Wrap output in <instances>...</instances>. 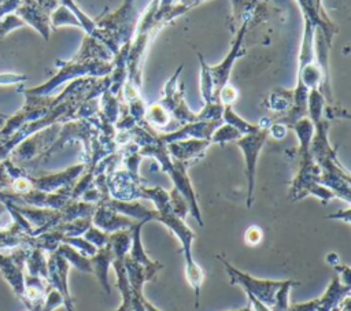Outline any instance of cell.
<instances>
[{
  "label": "cell",
  "mask_w": 351,
  "mask_h": 311,
  "mask_svg": "<svg viewBox=\"0 0 351 311\" xmlns=\"http://www.w3.org/2000/svg\"><path fill=\"white\" fill-rule=\"evenodd\" d=\"M330 311H339V308H337V306H335V307H333V308H332V310H330Z\"/></svg>",
  "instance_id": "28"
},
{
  "label": "cell",
  "mask_w": 351,
  "mask_h": 311,
  "mask_svg": "<svg viewBox=\"0 0 351 311\" xmlns=\"http://www.w3.org/2000/svg\"><path fill=\"white\" fill-rule=\"evenodd\" d=\"M261 126V125H259ZM269 136V126H261L256 132L244 134L236 144L244 153L245 158V175H247V207H251L254 200V188H255V171L259 152Z\"/></svg>",
  "instance_id": "4"
},
{
  "label": "cell",
  "mask_w": 351,
  "mask_h": 311,
  "mask_svg": "<svg viewBox=\"0 0 351 311\" xmlns=\"http://www.w3.org/2000/svg\"><path fill=\"white\" fill-rule=\"evenodd\" d=\"M51 23L53 27H59V26H63V25H74V26H78L80 27V23L77 21V18L73 15L71 11H69L66 7L60 5L59 8H56L52 14H51V18H49Z\"/></svg>",
  "instance_id": "17"
},
{
  "label": "cell",
  "mask_w": 351,
  "mask_h": 311,
  "mask_svg": "<svg viewBox=\"0 0 351 311\" xmlns=\"http://www.w3.org/2000/svg\"><path fill=\"white\" fill-rule=\"evenodd\" d=\"M293 285H298V282L292 281V279H285L282 281L281 286L277 289L276 296H274V306L270 308L271 311H287L288 310V296H289V290Z\"/></svg>",
  "instance_id": "15"
},
{
  "label": "cell",
  "mask_w": 351,
  "mask_h": 311,
  "mask_svg": "<svg viewBox=\"0 0 351 311\" xmlns=\"http://www.w3.org/2000/svg\"><path fill=\"white\" fill-rule=\"evenodd\" d=\"M262 238H263V233H262L261 227H258V226H250V227L247 229L245 234H244L245 242H247L248 245H251V247H255V245L261 244Z\"/></svg>",
  "instance_id": "22"
},
{
  "label": "cell",
  "mask_w": 351,
  "mask_h": 311,
  "mask_svg": "<svg viewBox=\"0 0 351 311\" xmlns=\"http://www.w3.org/2000/svg\"><path fill=\"white\" fill-rule=\"evenodd\" d=\"M222 119H223L228 125L236 127L243 136H244V134L254 133V132H256V130L261 127L259 125H252V123H248V122H245L244 119H241V118L233 111L232 105H223Z\"/></svg>",
  "instance_id": "12"
},
{
  "label": "cell",
  "mask_w": 351,
  "mask_h": 311,
  "mask_svg": "<svg viewBox=\"0 0 351 311\" xmlns=\"http://www.w3.org/2000/svg\"><path fill=\"white\" fill-rule=\"evenodd\" d=\"M26 23L16 14H7L0 18V37H4L7 33L16 27H22Z\"/></svg>",
  "instance_id": "19"
},
{
  "label": "cell",
  "mask_w": 351,
  "mask_h": 311,
  "mask_svg": "<svg viewBox=\"0 0 351 311\" xmlns=\"http://www.w3.org/2000/svg\"><path fill=\"white\" fill-rule=\"evenodd\" d=\"M26 79H27V77L23 74H15V73L0 74V85H12V84L23 82Z\"/></svg>",
  "instance_id": "23"
},
{
  "label": "cell",
  "mask_w": 351,
  "mask_h": 311,
  "mask_svg": "<svg viewBox=\"0 0 351 311\" xmlns=\"http://www.w3.org/2000/svg\"><path fill=\"white\" fill-rule=\"evenodd\" d=\"M230 311H252V308L248 306V307H244V308H237V310H230Z\"/></svg>",
  "instance_id": "27"
},
{
  "label": "cell",
  "mask_w": 351,
  "mask_h": 311,
  "mask_svg": "<svg viewBox=\"0 0 351 311\" xmlns=\"http://www.w3.org/2000/svg\"><path fill=\"white\" fill-rule=\"evenodd\" d=\"M144 116L148 119V122H149L152 126H155V127H158V129L165 127V126L169 123V121H170L169 112H167V111L165 110V107H162L159 103L149 105L148 110L145 111V115H144Z\"/></svg>",
  "instance_id": "14"
},
{
  "label": "cell",
  "mask_w": 351,
  "mask_h": 311,
  "mask_svg": "<svg viewBox=\"0 0 351 311\" xmlns=\"http://www.w3.org/2000/svg\"><path fill=\"white\" fill-rule=\"evenodd\" d=\"M62 3L63 7H66L69 11L73 12V15L77 18L80 27H82L89 36H95V30H97V25L89 18L86 16L77 5L73 0H59Z\"/></svg>",
  "instance_id": "13"
},
{
  "label": "cell",
  "mask_w": 351,
  "mask_h": 311,
  "mask_svg": "<svg viewBox=\"0 0 351 311\" xmlns=\"http://www.w3.org/2000/svg\"><path fill=\"white\" fill-rule=\"evenodd\" d=\"M211 144L210 140H197V138H188L173 141L167 144V149L176 160L188 162L189 159H196L204 149Z\"/></svg>",
  "instance_id": "9"
},
{
  "label": "cell",
  "mask_w": 351,
  "mask_h": 311,
  "mask_svg": "<svg viewBox=\"0 0 351 311\" xmlns=\"http://www.w3.org/2000/svg\"><path fill=\"white\" fill-rule=\"evenodd\" d=\"M237 99V90L232 85H225L218 93V101L222 105H232Z\"/></svg>",
  "instance_id": "21"
},
{
  "label": "cell",
  "mask_w": 351,
  "mask_h": 311,
  "mask_svg": "<svg viewBox=\"0 0 351 311\" xmlns=\"http://www.w3.org/2000/svg\"><path fill=\"white\" fill-rule=\"evenodd\" d=\"M143 199H148L154 201L156 216L155 219L165 223L180 240L182 245V252L185 256V274L189 285L195 290V307H199V297H200V288L204 279V273L202 267L193 260L192 255V242L195 240L193 232L185 225L184 219L177 216L170 206V197L166 190L162 188H144L143 189Z\"/></svg>",
  "instance_id": "1"
},
{
  "label": "cell",
  "mask_w": 351,
  "mask_h": 311,
  "mask_svg": "<svg viewBox=\"0 0 351 311\" xmlns=\"http://www.w3.org/2000/svg\"><path fill=\"white\" fill-rule=\"evenodd\" d=\"M217 260L221 262L230 278V284L240 285L247 295L254 296L256 300L263 303L266 307L271 308L274 306V296L277 289L281 286L282 281L274 279H261L255 278L247 273H243L233 267L228 260L223 259L222 255H215Z\"/></svg>",
  "instance_id": "3"
},
{
  "label": "cell",
  "mask_w": 351,
  "mask_h": 311,
  "mask_svg": "<svg viewBox=\"0 0 351 311\" xmlns=\"http://www.w3.org/2000/svg\"><path fill=\"white\" fill-rule=\"evenodd\" d=\"M93 42L95 41L92 38H85L84 45H82L80 53H77V56H74L69 62H58V63H60V64H58V66H60V70L55 77H52L49 81H47L45 84L36 86V88H30V89L19 88V92H22L23 95L48 96L56 86H59L64 81L73 79L75 77L88 75V74L104 75V74L110 73L112 70L111 64L100 63V62L93 63L90 60V56L93 53Z\"/></svg>",
  "instance_id": "2"
},
{
  "label": "cell",
  "mask_w": 351,
  "mask_h": 311,
  "mask_svg": "<svg viewBox=\"0 0 351 311\" xmlns=\"http://www.w3.org/2000/svg\"><path fill=\"white\" fill-rule=\"evenodd\" d=\"M89 260L92 264V273L96 274V277L100 281L101 286L104 288L106 293H110L111 289H110V282H108V270L114 260V253H112L110 244H107L103 248H99L96 251V253L89 258Z\"/></svg>",
  "instance_id": "10"
},
{
  "label": "cell",
  "mask_w": 351,
  "mask_h": 311,
  "mask_svg": "<svg viewBox=\"0 0 351 311\" xmlns=\"http://www.w3.org/2000/svg\"><path fill=\"white\" fill-rule=\"evenodd\" d=\"M69 262L59 255L56 251L51 253V258L48 259L47 269H48V281H51L52 286L60 292L64 300V306L67 311H75L74 310V303L69 292V285H67V274H69Z\"/></svg>",
  "instance_id": "5"
},
{
  "label": "cell",
  "mask_w": 351,
  "mask_h": 311,
  "mask_svg": "<svg viewBox=\"0 0 351 311\" xmlns=\"http://www.w3.org/2000/svg\"><path fill=\"white\" fill-rule=\"evenodd\" d=\"M62 304H64L63 296L60 295L59 290H56L55 288H51L47 292L45 297H44V301H43V306H41L40 311H52V310L58 308Z\"/></svg>",
  "instance_id": "20"
},
{
  "label": "cell",
  "mask_w": 351,
  "mask_h": 311,
  "mask_svg": "<svg viewBox=\"0 0 351 311\" xmlns=\"http://www.w3.org/2000/svg\"><path fill=\"white\" fill-rule=\"evenodd\" d=\"M92 222L96 227H99L107 233H114L118 230L130 229L138 221L114 211L104 203H99L92 215Z\"/></svg>",
  "instance_id": "7"
},
{
  "label": "cell",
  "mask_w": 351,
  "mask_h": 311,
  "mask_svg": "<svg viewBox=\"0 0 351 311\" xmlns=\"http://www.w3.org/2000/svg\"><path fill=\"white\" fill-rule=\"evenodd\" d=\"M56 252L59 255H62L69 262L70 266H74L78 270L85 271V273H92L90 260L86 256H84L82 253H80L77 249H74L73 247H70L67 244H62L56 248Z\"/></svg>",
  "instance_id": "11"
},
{
  "label": "cell",
  "mask_w": 351,
  "mask_h": 311,
  "mask_svg": "<svg viewBox=\"0 0 351 311\" xmlns=\"http://www.w3.org/2000/svg\"><path fill=\"white\" fill-rule=\"evenodd\" d=\"M8 119V115H5V114H1L0 112V126L4 123V121H7Z\"/></svg>",
  "instance_id": "26"
},
{
  "label": "cell",
  "mask_w": 351,
  "mask_h": 311,
  "mask_svg": "<svg viewBox=\"0 0 351 311\" xmlns=\"http://www.w3.org/2000/svg\"><path fill=\"white\" fill-rule=\"evenodd\" d=\"M245 25H243L233 47H232V51L229 52V55L223 59V62L219 64V66H215V67H210L206 64V69H207V73L210 75V79L213 82V101H218V93L219 90L222 89V86L226 85V81H228V77H229V73L232 70V66L234 63V60L237 59V56L240 55V47H241V42H243V37H244V32H245Z\"/></svg>",
  "instance_id": "6"
},
{
  "label": "cell",
  "mask_w": 351,
  "mask_h": 311,
  "mask_svg": "<svg viewBox=\"0 0 351 311\" xmlns=\"http://www.w3.org/2000/svg\"><path fill=\"white\" fill-rule=\"evenodd\" d=\"M84 238L88 240L92 245H95L97 249L103 248L108 244V238H110V233L96 227L95 225H90L85 233H84Z\"/></svg>",
  "instance_id": "18"
},
{
  "label": "cell",
  "mask_w": 351,
  "mask_h": 311,
  "mask_svg": "<svg viewBox=\"0 0 351 311\" xmlns=\"http://www.w3.org/2000/svg\"><path fill=\"white\" fill-rule=\"evenodd\" d=\"M326 260H328V263H330L333 267L340 263V259L337 258L336 253H328V255H326Z\"/></svg>",
  "instance_id": "25"
},
{
  "label": "cell",
  "mask_w": 351,
  "mask_h": 311,
  "mask_svg": "<svg viewBox=\"0 0 351 311\" xmlns=\"http://www.w3.org/2000/svg\"><path fill=\"white\" fill-rule=\"evenodd\" d=\"M241 136H243V134H241L236 127H233V126L225 123V125L217 127V129L213 132V134H211V137H210V141H211V142H221V144H223V142H228V141H236V140H239Z\"/></svg>",
  "instance_id": "16"
},
{
  "label": "cell",
  "mask_w": 351,
  "mask_h": 311,
  "mask_svg": "<svg viewBox=\"0 0 351 311\" xmlns=\"http://www.w3.org/2000/svg\"><path fill=\"white\" fill-rule=\"evenodd\" d=\"M326 218H330V219H341L344 218L346 223H350V208H347L346 211H341V212H337V214H333V215H328Z\"/></svg>",
  "instance_id": "24"
},
{
  "label": "cell",
  "mask_w": 351,
  "mask_h": 311,
  "mask_svg": "<svg viewBox=\"0 0 351 311\" xmlns=\"http://www.w3.org/2000/svg\"><path fill=\"white\" fill-rule=\"evenodd\" d=\"M123 259L125 258H114V260H112V267L117 273V285L122 295V304L119 308H117L114 311H145L144 301L147 299L145 297L138 299L130 289L128 277H126V270L123 266Z\"/></svg>",
  "instance_id": "8"
}]
</instances>
